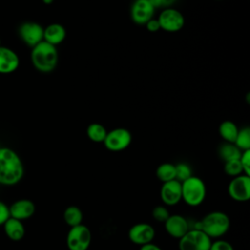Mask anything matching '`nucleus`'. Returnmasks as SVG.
Returning <instances> with one entry per match:
<instances>
[{"label":"nucleus","instance_id":"c9c22d12","mask_svg":"<svg viewBox=\"0 0 250 250\" xmlns=\"http://www.w3.org/2000/svg\"><path fill=\"white\" fill-rule=\"evenodd\" d=\"M216 1H220V0H216Z\"/></svg>","mask_w":250,"mask_h":250},{"label":"nucleus","instance_id":"cd10ccee","mask_svg":"<svg viewBox=\"0 0 250 250\" xmlns=\"http://www.w3.org/2000/svg\"><path fill=\"white\" fill-rule=\"evenodd\" d=\"M239 162L241 164L243 174L250 176V149L242 151L239 157Z\"/></svg>","mask_w":250,"mask_h":250},{"label":"nucleus","instance_id":"1a4fd4ad","mask_svg":"<svg viewBox=\"0 0 250 250\" xmlns=\"http://www.w3.org/2000/svg\"><path fill=\"white\" fill-rule=\"evenodd\" d=\"M228 192L231 199L237 202H245L250 198V176L241 174L233 177L228 187Z\"/></svg>","mask_w":250,"mask_h":250},{"label":"nucleus","instance_id":"473e14b6","mask_svg":"<svg viewBox=\"0 0 250 250\" xmlns=\"http://www.w3.org/2000/svg\"><path fill=\"white\" fill-rule=\"evenodd\" d=\"M140 250H162V248L160 246H158L157 244L150 242V243L140 246Z\"/></svg>","mask_w":250,"mask_h":250},{"label":"nucleus","instance_id":"b1692460","mask_svg":"<svg viewBox=\"0 0 250 250\" xmlns=\"http://www.w3.org/2000/svg\"><path fill=\"white\" fill-rule=\"evenodd\" d=\"M233 144L241 151L250 149V128L244 127L242 129H239Z\"/></svg>","mask_w":250,"mask_h":250},{"label":"nucleus","instance_id":"f257e3e1","mask_svg":"<svg viewBox=\"0 0 250 250\" xmlns=\"http://www.w3.org/2000/svg\"><path fill=\"white\" fill-rule=\"evenodd\" d=\"M24 168L21 157L9 147H0V184L14 186L21 182Z\"/></svg>","mask_w":250,"mask_h":250},{"label":"nucleus","instance_id":"bb28decb","mask_svg":"<svg viewBox=\"0 0 250 250\" xmlns=\"http://www.w3.org/2000/svg\"><path fill=\"white\" fill-rule=\"evenodd\" d=\"M151 216L155 221H157L159 223H164L170 216V213H169L168 209L166 208V206L157 205L152 209Z\"/></svg>","mask_w":250,"mask_h":250},{"label":"nucleus","instance_id":"6ab92c4d","mask_svg":"<svg viewBox=\"0 0 250 250\" xmlns=\"http://www.w3.org/2000/svg\"><path fill=\"white\" fill-rule=\"evenodd\" d=\"M238 128L235 123L230 120L223 121L219 126V134L226 143H234L238 133Z\"/></svg>","mask_w":250,"mask_h":250},{"label":"nucleus","instance_id":"2f4dec72","mask_svg":"<svg viewBox=\"0 0 250 250\" xmlns=\"http://www.w3.org/2000/svg\"><path fill=\"white\" fill-rule=\"evenodd\" d=\"M146 27L148 31L150 32H156L158 30H160V25H159V22H158V20L157 18H152L151 20H149L146 24Z\"/></svg>","mask_w":250,"mask_h":250},{"label":"nucleus","instance_id":"5701e85b","mask_svg":"<svg viewBox=\"0 0 250 250\" xmlns=\"http://www.w3.org/2000/svg\"><path fill=\"white\" fill-rule=\"evenodd\" d=\"M87 137L94 143H104L107 131L104 125L100 123H91L86 129Z\"/></svg>","mask_w":250,"mask_h":250},{"label":"nucleus","instance_id":"0eeeda50","mask_svg":"<svg viewBox=\"0 0 250 250\" xmlns=\"http://www.w3.org/2000/svg\"><path fill=\"white\" fill-rule=\"evenodd\" d=\"M132 143V134L126 128L118 127L107 132L104 141L106 149L110 151H122L126 149Z\"/></svg>","mask_w":250,"mask_h":250},{"label":"nucleus","instance_id":"ddd939ff","mask_svg":"<svg viewBox=\"0 0 250 250\" xmlns=\"http://www.w3.org/2000/svg\"><path fill=\"white\" fill-rule=\"evenodd\" d=\"M160 199L167 206H175L182 200V187L177 180L162 183L160 188Z\"/></svg>","mask_w":250,"mask_h":250},{"label":"nucleus","instance_id":"dca6fc26","mask_svg":"<svg viewBox=\"0 0 250 250\" xmlns=\"http://www.w3.org/2000/svg\"><path fill=\"white\" fill-rule=\"evenodd\" d=\"M19 64L20 59L13 50L0 46V73L14 72Z\"/></svg>","mask_w":250,"mask_h":250},{"label":"nucleus","instance_id":"72a5a7b5","mask_svg":"<svg viewBox=\"0 0 250 250\" xmlns=\"http://www.w3.org/2000/svg\"><path fill=\"white\" fill-rule=\"evenodd\" d=\"M42 1H43V3L46 4V5H50V4H52V3L54 2V0H42Z\"/></svg>","mask_w":250,"mask_h":250},{"label":"nucleus","instance_id":"f704fd0d","mask_svg":"<svg viewBox=\"0 0 250 250\" xmlns=\"http://www.w3.org/2000/svg\"><path fill=\"white\" fill-rule=\"evenodd\" d=\"M0 45H1V40H0Z\"/></svg>","mask_w":250,"mask_h":250},{"label":"nucleus","instance_id":"4be33fe9","mask_svg":"<svg viewBox=\"0 0 250 250\" xmlns=\"http://www.w3.org/2000/svg\"><path fill=\"white\" fill-rule=\"evenodd\" d=\"M155 175L157 179L161 183H166L172 180H176V171H175V165L169 162L161 163L155 171Z\"/></svg>","mask_w":250,"mask_h":250},{"label":"nucleus","instance_id":"9b49d317","mask_svg":"<svg viewBox=\"0 0 250 250\" xmlns=\"http://www.w3.org/2000/svg\"><path fill=\"white\" fill-rule=\"evenodd\" d=\"M19 34L21 40L29 47L33 48L43 41L44 28L37 22L26 21L19 28Z\"/></svg>","mask_w":250,"mask_h":250},{"label":"nucleus","instance_id":"c756f323","mask_svg":"<svg viewBox=\"0 0 250 250\" xmlns=\"http://www.w3.org/2000/svg\"><path fill=\"white\" fill-rule=\"evenodd\" d=\"M149 3L152 5V7L156 10L159 8H170L173 4L176 3L177 0H148Z\"/></svg>","mask_w":250,"mask_h":250},{"label":"nucleus","instance_id":"393cba45","mask_svg":"<svg viewBox=\"0 0 250 250\" xmlns=\"http://www.w3.org/2000/svg\"><path fill=\"white\" fill-rule=\"evenodd\" d=\"M175 171H176V180L179 181L180 183L184 182L185 180H187L192 176V171H191L190 166L185 162L176 164Z\"/></svg>","mask_w":250,"mask_h":250},{"label":"nucleus","instance_id":"c85d7f7f","mask_svg":"<svg viewBox=\"0 0 250 250\" xmlns=\"http://www.w3.org/2000/svg\"><path fill=\"white\" fill-rule=\"evenodd\" d=\"M209 250H234V248L229 241L218 239L211 242Z\"/></svg>","mask_w":250,"mask_h":250},{"label":"nucleus","instance_id":"aec40b11","mask_svg":"<svg viewBox=\"0 0 250 250\" xmlns=\"http://www.w3.org/2000/svg\"><path fill=\"white\" fill-rule=\"evenodd\" d=\"M242 151L232 143H224L219 147V156L224 162L239 159Z\"/></svg>","mask_w":250,"mask_h":250},{"label":"nucleus","instance_id":"f3484780","mask_svg":"<svg viewBox=\"0 0 250 250\" xmlns=\"http://www.w3.org/2000/svg\"><path fill=\"white\" fill-rule=\"evenodd\" d=\"M66 36V30L61 23H51L44 28L43 40L51 45L57 46L63 42Z\"/></svg>","mask_w":250,"mask_h":250},{"label":"nucleus","instance_id":"423d86ee","mask_svg":"<svg viewBox=\"0 0 250 250\" xmlns=\"http://www.w3.org/2000/svg\"><path fill=\"white\" fill-rule=\"evenodd\" d=\"M91 241V230L83 224L71 227L66 234V246L68 250H88Z\"/></svg>","mask_w":250,"mask_h":250},{"label":"nucleus","instance_id":"f8f14e48","mask_svg":"<svg viewBox=\"0 0 250 250\" xmlns=\"http://www.w3.org/2000/svg\"><path fill=\"white\" fill-rule=\"evenodd\" d=\"M155 9L148 0H135L130 9L132 21L141 25H145L149 20L154 18Z\"/></svg>","mask_w":250,"mask_h":250},{"label":"nucleus","instance_id":"a211bd4d","mask_svg":"<svg viewBox=\"0 0 250 250\" xmlns=\"http://www.w3.org/2000/svg\"><path fill=\"white\" fill-rule=\"evenodd\" d=\"M4 230L6 235L14 241L21 240L25 233V229L23 227V224L21 221L14 219L10 217L5 223H4Z\"/></svg>","mask_w":250,"mask_h":250},{"label":"nucleus","instance_id":"2eb2a0df","mask_svg":"<svg viewBox=\"0 0 250 250\" xmlns=\"http://www.w3.org/2000/svg\"><path fill=\"white\" fill-rule=\"evenodd\" d=\"M10 217L23 221L29 219L35 213V205L29 199H19L9 207Z\"/></svg>","mask_w":250,"mask_h":250},{"label":"nucleus","instance_id":"4468645a","mask_svg":"<svg viewBox=\"0 0 250 250\" xmlns=\"http://www.w3.org/2000/svg\"><path fill=\"white\" fill-rule=\"evenodd\" d=\"M164 228L166 232L173 238L180 239L189 229L188 220L179 214H173L168 217L164 222Z\"/></svg>","mask_w":250,"mask_h":250},{"label":"nucleus","instance_id":"9d476101","mask_svg":"<svg viewBox=\"0 0 250 250\" xmlns=\"http://www.w3.org/2000/svg\"><path fill=\"white\" fill-rule=\"evenodd\" d=\"M154 236L155 229L147 223H137L133 225L128 231L129 240L139 246L152 242Z\"/></svg>","mask_w":250,"mask_h":250},{"label":"nucleus","instance_id":"6e6552de","mask_svg":"<svg viewBox=\"0 0 250 250\" xmlns=\"http://www.w3.org/2000/svg\"><path fill=\"white\" fill-rule=\"evenodd\" d=\"M160 29L167 32L180 31L185 24V18L183 14L172 7L163 9L157 17Z\"/></svg>","mask_w":250,"mask_h":250},{"label":"nucleus","instance_id":"412c9836","mask_svg":"<svg viewBox=\"0 0 250 250\" xmlns=\"http://www.w3.org/2000/svg\"><path fill=\"white\" fill-rule=\"evenodd\" d=\"M62 217L65 224L70 228L82 224L83 221V213L81 209L75 205H70L66 207L63 211Z\"/></svg>","mask_w":250,"mask_h":250},{"label":"nucleus","instance_id":"f03ea898","mask_svg":"<svg viewBox=\"0 0 250 250\" xmlns=\"http://www.w3.org/2000/svg\"><path fill=\"white\" fill-rule=\"evenodd\" d=\"M58 61L59 55L56 46L43 40L32 48L31 62L37 70L45 73L51 72L56 68Z\"/></svg>","mask_w":250,"mask_h":250},{"label":"nucleus","instance_id":"20e7f679","mask_svg":"<svg viewBox=\"0 0 250 250\" xmlns=\"http://www.w3.org/2000/svg\"><path fill=\"white\" fill-rule=\"evenodd\" d=\"M182 200L191 207L199 206L206 197V186L202 179L191 176L181 183Z\"/></svg>","mask_w":250,"mask_h":250},{"label":"nucleus","instance_id":"7c9ffc66","mask_svg":"<svg viewBox=\"0 0 250 250\" xmlns=\"http://www.w3.org/2000/svg\"><path fill=\"white\" fill-rule=\"evenodd\" d=\"M10 218L9 207L0 200V226L4 225V223Z\"/></svg>","mask_w":250,"mask_h":250},{"label":"nucleus","instance_id":"a878e982","mask_svg":"<svg viewBox=\"0 0 250 250\" xmlns=\"http://www.w3.org/2000/svg\"><path fill=\"white\" fill-rule=\"evenodd\" d=\"M224 171L225 173L229 177H236L241 174H243L241 164L239 162V159L236 160H230L227 161L224 164Z\"/></svg>","mask_w":250,"mask_h":250},{"label":"nucleus","instance_id":"7ed1b4c3","mask_svg":"<svg viewBox=\"0 0 250 250\" xmlns=\"http://www.w3.org/2000/svg\"><path fill=\"white\" fill-rule=\"evenodd\" d=\"M230 227L229 216L223 211H212L205 215L199 223L198 229L206 233L211 239L225 235Z\"/></svg>","mask_w":250,"mask_h":250},{"label":"nucleus","instance_id":"39448f33","mask_svg":"<svg viewBox=\"0 0 250 250\" xmlns=\"http://www.w3.org/2000/svg\"><path fill=\"white\" fill-rule=\"evenodd\" d=\"M212 239L200 229H188V232L179 239L180 250H209Z\"/></svg>","mask_w":250,"mask_h":250}]
</instances>
